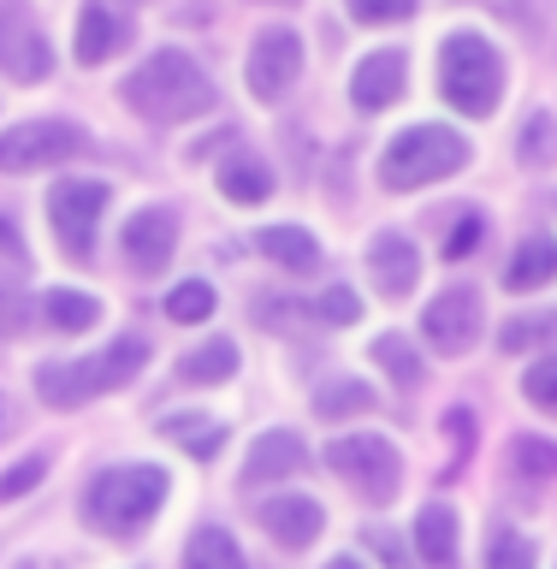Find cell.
<instances>
[{"instance_id":"cell-1","label":"cell","mask_w":557,"mask_h":569,"mask_svg":"<svg viewBox=\"0 0 557 569\" xmlns=\"http://www.w3.org/2000/svg\"><path fill=\"white\" fill-rule=\"evenodd\" d=\"M125 101L131 113L149 124H178V119H202L213 107V83L202 78V66L185 48H155L131 78H125Z\"/></svg>"},{"instance_id":"cell-2","label":"cell","mask_w":557,"mask_h":569,"mask_svg":"<svg viewBox=\"0 0 557 569\" xmlns=\"http://www.w3.org/2000/svg\"><path fill=\"white\" fill-rule=\"evenodd\" d=\"M142 362H149V338L125 332L101 356H89V362H42L36 368V398H42L48 409H78L83 398L131 386Z\"/></svg>"},{"instance_id":"cell-3","label":"cell","mask_w":557,"mask_h":569,"mask_svg":"<svg viewBox=\"0 0 557 569\" xmlns=\"http://www.w3.org/2000/svg\"><path fill=\"white\" fill-rule=\"evenodd\" d=\"M167 505V475L155 462H137V469H101L83 492V516L96 522L107 540H131L160 516Z\"/></svg>"},{"instance_id":"cell-4","label":"cell","mask_w":557,"mask_h":569,"mask_svg":"<svg viewBox=\"0 0 557 569\" xmlns=\"http://www.w3.org/2000/svg\"><path fill=\"white\" fill-rule=\"evenodd\" d=\"M439 96L469 119H487L498 107V96H505V60H498V48L487 36L462 30L439 48Z\"/></svg>"},{"instance_id":"cell-5","label":"cell","mask_w":557,"mask_h":569,"mask_svg":"<svg viewBox=\"0 0 557 569\" xmlns=\"http://www.w3.org/2000/svg\"><path fill=\"white\" fill-rule=\"evenodd\" d=\"M462 160H469V142L451 124H416V131L386 142L380 184L386 190H421V184H439V178L462 172Z\"/></svg>"},{"instance_id":"cell-6","label":"cell","mask_w":557,"mask_h":569,"mask_svg":"<svg viewBox=\"0 0 557 569\" xmlns=\"http://www.w3.org/2000/svg\"><path fill=\"white\" fill-rule=\"evenodd\" d=\"M327 469L345 475L356 492L374 498V505H391V498H398L404 457L391 451V439H380V433H345V439L327 445Z\"/></svg>"},{"instance_id":"cell-7","label":"cell","mask_w":557,"mask_h":569,"mask_svg":"<svg viewBox=\"0 0 557 569\" xmlns=\"http://www.w3.org/2000/svg\"><path fill=\"white\" fill-rule=\"evenodd\" d=\"M89 149V137L66 119H30L0 131V172H42V167H66Z\"/></svg>"},{"instance_id":"cell-8","label":"cell","mask_w":557,"mask_h":569,"mask_svg":"<svg viewBox=\"0 0 557 569\" xmlns=\"http://www.w3.org/2000/svg\"><path fill=\"white\" fill-rule=\"evenodd\" d=\"M107 190L101 178H66V184L48 190V220H53V238L71 261H83L89 249H96V226L107 213Z\"/></svg>"},{"instance_id":"cell-9","label":"cell","mask_w":557,"mask_h":569,"mask_svg":"<svg viewBox=\"0 0 557 569\" xmlns=\"http://www.w3.org/2000/svg\"><path fill=\"white\" fill-rule=\"evenodd\" d=\"M0 71H7L12 83H42L53 71L48 36L30 18L24 0H0Z\"/></svg>"},{"instance_id":"cell-10","label":"cell","mask_w":557,"mask_h":569,"mask_svg":"<svg viewBox=\"0 0 557 569\" xmlns=\"http://www.w3.org/2000/svg\"><path fill=\"white\" fill-rule=\"evenodd\" d=\"M302 78V36L297 30H261L256 48H249L243 83L256 101H279L291 96V83Z\"/></svg>"},{"instance_id":"cell-11","label":"cell","mask_w":557,"mask_h":569,"mask_svg":"<svg viewBox=\"0 0 557 569\" xmlns=\"http://www.w3.org/2000/svg\"><path fill=\"white\" fill-rule=\"evenodd\" d=\"M421 332H427V345H434L439 356H469L475 338H480V297L469 291V284L439 291L434 302H427V315H421Z\"/></svg>"},{"instance_id":"cell-12","label":"cell","mask_w":557,"mask_h":569,"mask_svg":"<svg viewBox=\"0 0 557 569\" xmlns=\"http://www.w3.org/2000/svg\"><path fill=\"white\" fill-rule=\"evenodd\" d=\"M178 249V213L172 208H137L125 220V256H131L137 273H160Z\"/></svg>"},{"instance_id":"cell-13","label":"cell","mask_w":557,"mask_h":569,"mask_svg":"<svg viewBox=\"0 0 557 569\" xmlns=\"http://www.w3.org/2000/svg\"><path fill=\"white\" fill-rule=\"evenodd\" d=\"M404 78H409L404 48H374L350 78V101L362 107V113H386V107L404 96Z\"/></svg>"},{"instance_id":"cell-14","label":"cell","mask_w":557,"mask_h":569,"mask_svg":"<svg viewBox=\"0 0 557 569\" xmlns=\"http://www.w3.org/2000/svg\"><path fill=\"white\" fill-rule=\"evenodd\" d=\"M261 528L273 533L285 551H302V546L320 540L327 510H320L315 498H302V492H285V498H273V505H261Z\"/></svg>"},{"instance_id":"cell-15","label":"cell","mask_w":557,"mask_h":569,"mask_svg":"<svg viewBox=\"0 0 557 569\" xmlns=\"http://www.w3.org/2000/svg\"><path fill=\"white\" fill-rule=\"evenodd\" d=\"M368 273H374V284H380L386 297H409L416 279H421L416 243H409L404 231H380V238L368 243Z\"/></svg>"},{"instance_id":"cell-16","label":"cell","mask_w":557,"mask_h":569,"mask_svg":"<svg viewBox=\"0 0 557 569\" xmlns=\"http://www.w3.org/2000/svg\"><path fill=\"white\" fill-rule=\"evenodd\" d=\"M119 48H131V18H119L107 0H89L78 12V66H101Z\"/></svg>"},{"instance_id":"cell-17","label":"cell","mask_w":557,"mask_h":569,"mask_svg":"<svg viewBox=\"0 0 557 569\" xmlns=\"http://www.w3.org/2000/svg\"><path fill=\"white\" fill-rule=\"evenodd\" d=\"M302 439L291 433V427H273V433H261L256 445H249L243 457V487H267V480H291L302 469Z\"/></svg>"},{"instance_id":"cell-18","label":"cell","mask_w":557,"mask_h":569,"mask_svg":"<svg viewBox=\"0 0 557 569\" xmlns=\"http://www.w3.org/2000/svg\"><path fill=\"white\" fill-rule=\"evenodd\" d=\"M416 551L427 569H457V510L451 505H427L416 516Z\"/></svg>"},{"instance_id":"cell-19","label":"cell","mask_w":557,"mask_h":569,"mask_svg":"<svg viewBox=\"0 0 557 569\" xmlns=\"http://www.w3.org/2000/svg\"><path fill=\"white\" fill-rule=\"evenodd\" d=\"M256 243H261L267 261L285 267V273H315L320 267V243L302 226H267V231H256Z\"/></svg>"},{"instance_id":"cell-20","label":"cell","mask_w":557,"mask_h":569,"mask_svg":"<svg viewBox=\"0 0 557 569\" xmlns=\"http://www.w3.org/2000/svg\"><path fill=\"white\" fill-rule=\"evenodd\" d=\"M220 190H226V202L256 208V202H267V190H273V172H267L256 154L231 149V154H226V167H220Z\"/></svg>"},{"instance_id":"cell-21","label":"cell","mask_w":557,"mask_h":569,"mask_svg":"<svg viewBox=\"0 0 557 569\" xmlns=\"http://www.w3.org/2000/svg\"><path fill=\"white\" fill-rule=\"evenodd\" d=\"M557 279V243L551 238H523L516 243V256L505 267V284L510 291H540V284Z\"/></svg>"},{"instance_id":"cell-22","label":"cell","mask_w":557,"mask_h":569,"mask_svg":"<svg viewBox=\"0 0 557 569\" xmlns=\"http://www.w3.org/2000/svg\"><path fill=\"white\" fill-rule=\"evenodd\" d=\"M231 373H238V345H231V338H208L202 350L178 356V380L185 386H220Z\"/></svg>"},{"instance_id":"cell-23","label":"cell","mask_w":557,"mask_h":569,"mask_svg":"<svg viewBox=\"0 0 557 569\" xmlns=\"http://www.w3.org/2000/svg\"><path fill=\"white\" fill-rule=\"evenodd\" d=\"M505 469L523 475V480H557V439L516 433V439L505 445Z\"/></svg>"},{"instance_id":"cell-24","label":"cell","mask_w":557,"mask_h":569,"mask_svg":"<svg viewBox=\"0 0 557 569\" xmlns=\"http://www.w3.org/2000/svg\"><path fill=\"white\" fill-rule=\"evenodd\" d=\"M374 368H386L391 380H398L404 391H416L421 380H427V368H421V350L409 345L404 332H380L374 338Z\"/></svg>"},{"instance_id":"cell-25","label":"cell","mask_w":557,"mask_h":569,"mask_svg":"<svg viewBox=\"0 0 557 569\" xmlns=\"http://www.w3.org/2000/svg\"><path fill=\"white\" fill-rule=\"evenodd\" d=\"M185 569H243V551H238V540H231L226 528L202 522L190 533V546H185Z\"/></svg>"},{"instance_id":"cell-26","label":"cell","mask_w":557,"mask_h":569,"mask_svg":"<svg viewBox=\"0 0 557 569\" xmlns=\"http://www.w3.org/2000/svg\"><path fill=\"white\" fill-rule=\"evenodd\" d=\"M96 315H101V302L83 291H66V284H53L42 297V320L53 332H83V327H96Z\"/></svg>"},{"instance_id":"cell-27","label":"cell","mask_w":557,"mask_h":569,"mask_svg":"<svg viewBox=\"0 0 557 569\" xmlns=\"http://www.w3.org/2000/svg\"><path fill=\"white\" fill-rule=\"evenodd\" d=\"M362 409H374L368 380H327L315 391V416L320 421H345V416H362Z\"/></svg>"},{"instance_id":"cell-28","label":"cell","mask_w":557,"mask_h":569,"mask_svg":"<svg viewBox=\"0 0 557 569\" xmlns=\"http://www.w3.org/2000/svg\"><path fill=\"white\" fill-rule=\"evenodd\" d=\"M160 433H167L172 445H185L190 457H213L226 445V427L208 421V416H167V421H160Z\"/></svg>"},{"instance_id":"cell-29","label":"cell","mask_w":557,"mask_h":569,"mask_svg":"<svg viewBox=\"0 0 557 569\" xmlns=\"http://www.w3.org/2000/svg\"><path fill=\"white\" fill-rule=\"evenodd\" d=\"M516 154H523V167H551L557 160V119L551 113H528L523 137H516Z\"/></svg>"},{"instance_id":"cell-30","label":"cell","mask_w":557,"mask_h":569,"mask_svg":"<svg viewBox=\"0 0 557 569\" xmlns=\"http://www.w3.org/2000/svg\"><path fill=\"white\" fill-rule=\"evenodd\" d=\"M208 315H213V284H202V279L172 284V297H167V320H178V327H202Z\"/></svg>"},{"instance_id":"cell-31","label":"cell","mask_w":557,"mask_h":569,"mask_svg":"<svg viewBox=\"0 0 557 569\" xmlns=\"http://www.w3.org/2000/svg\"><path fill=\"white\" fill-rule=\"evenodd\" d=\"M487 569H534V540H528V533H516V528H493Z\"/></svg>"},{"instance_id":"cell-32","label":"cell","mask_w":557,"mask_h":569,"mask_svg":"<svg viewBox=\"0 0 557 569\" xmlns=\"http://www.w3.org/2000/svg\"><path fill=\"white\" fill-rule=\"evenodd\" d=\"M42 315V302H30L18 284H0V338H24Z\"/></svg>"},{"instance_id":"cell-33","label":"cell","mask_w":557,"mask_h":569,"mask_svg":"<svg viewBox=\"0 0 557 569\" xmlns=\"http://www.w3.org/2000/svg\"><path fill=\"white\" fill-rule=\"evenodd\" d=\"M421 0H345V12L356 24H404V18H416Z\"/></svg>"},{"instance_id":"cell-34","label":"cell","mask_w":557,"mask_h":569,"mask_svg":"<svg viewBox=\"0 0 557 569\" xmlns=\"http://www.w3.org/2000/svg\"><path fill=\"white\" fill-rule=\"evenodd\" d=\"M523 391L534 409H546V416H557V356H546V362H534L523 373Z\"/></svg>"},{"instance_id":"cell-35","label":"cell","mask_w":557,"mask_h":569,"mask_svg":"<svg viewBox=\"0 0 557 569\" xmlns=\"http://www.w3.org/2000/svg\"><path fill=\"white\" fill-rule=\"evenodd\" d=\"M315 315L327 320V327H356V315H362V302H356V291H345V284H327L315 302Z\"/></svg>"},{"instance_id":"cell-36","label":"cell","mask_w":557,"mask_h":569,"mask_svg":"<svg viewBox=\"0 0 557 569\" xmlns=\"http://www.w3.org/2000/svg\"><path fill=\"white\" fill-rule=\"evenodd\" d=\"M557 327V320H546V315H523V320H510V327L505 332H498V350H534V345H540V338Z\"/></svg>"},{"instance_id":"cell-37","label":"cell","mask_w":557,"mask_h":569,"mask_svg":"<svg viewBox=\"0 0 557 569\" xmlns=\"http://www.w3.org/2000/svg\"><path fill=\"white\" fill-rule=\"evenodd\" d=\"M480 238H487V213H462V220L451 226V238H445V261H462L475 256Z\"/></svg>"},{"instance_id":"cell-38","label":"cell","mask_w":557,"mask_h":569,"mask_svg":"<svg viewBox=\"0 0 557 569\" xmlns=\"http://www.w3.org/2000/svg\"><path fill=\"white\" fill-rule=\"evenodd\" d=\"M42 475H48V462H42V457H24V462H12V469L0 475V498H18V492H30Z\"/></svg>"},{"instance_id":"cell-39","label":"cell","mask_w":557,"mask_h":569,"mask_svg":"<svg viewBox=\"0 0 557 569\" xmlns=\"http://www.w3.org/2000/svg\"><path fill=\"white\" fill-rule=\"evenodd\" d=\"M0 261H12V267H30V249H24V238H18L12 213H0Z\"/></svg>"},{"instance_id":"cell-40","label":"cell","mask_w":557,"mask_h":569,"mask_svg":"<svg viewBox=\"0 0 557 569\" xmlns=\"http://www.w3.org/2000/svg\"><path fill=\"white\" fill-rule=\"evenodd\" d=\"M445 433H451L457 445H475V416L469 409H451V416H445Z\"/></svg>"},{"instance_id":"cell-41","label":"cell","mask_w":557,"mask_h":569,"mask_svg":"<svg viewBox=\"0 0 557 569\" xmlns=\"http://www.w3.org/2000/svg\"><path fill=\"white\" fill-rule=\"evenodd\" d=\"M362 540H368V546H380V558H386L391 569H404V551H398V540H391V533H386V528H368V533H362Z\"/></svg>"},{"instance_id":"cell-42","label":"cell","mask_w":557,"mask_h":569,"mask_svg":"<svg viewBox=\"0 0 557 569\" xmlns=\"http://www.w3.org/2000/svg\"><path fill=\"white\" fill-rule=\"evenodd\" d=\"M261 320L267 327H291V320H302L297 302H261Z\"/></svg>"},{"instance_id":"cell-43","label":"cell","mask_w":557,"mask_h":569,"mask_svg":"<svg viewBox=\"0 0 557 569\" xmlns=\"http://www.w3.org/2000/svg\"><path fill=\"white\" fill-rule=\"evenodd\" d=\"M327 569H362V563H356V558H332Z\"/></svg>"},{"instance_id":"cell-44","label":"cell","mask_w":557,"mask_h":569,"mask_svg":"<svg viewBox=\"0 0 557 569\" xmlns=\"http://www.w3.org/2000/svg\"><path fill=\"white\" fill-rule=\"evenodd\" d=\"M0 439H7V398H0Z\"/></svg>"}]
</instances>
